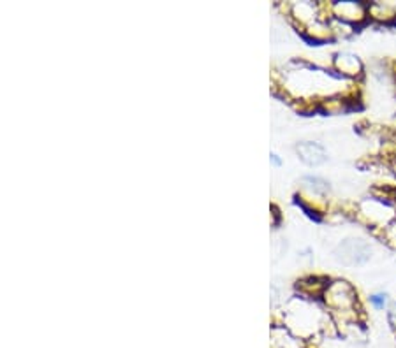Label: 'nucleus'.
Masks as SVG:
<instances>
[{
  "mask_svg": "<svg viewBox=\"0 0 396 348\" xmlns=\"http://www.w3.org/2000/svg\"><path fill=\"white\" fill-rule=\"evenodd\" d=\"M296 153L308 167H319L328 160L326 148L317 141H301L296 146Z\"/></svg>",
  "mask_w": 396,
  "mask_h": 348,
  "instance_id": "7ed1b4c3",
  "label": "nucleus"
},
{
  "mask_svg": "<svg viewBox=\"0 0 396 348\" xmlns=\"http://www.w3.org/2000/svg\"><path fill=\"white\" fill-rule=\"evenodd\" d=\"M333 13L343 23H358V21L365 20V16L368 14V7L360 2H338L333 4Z\"/></svg>",
  "mask_w": 396,
  "mask_h": 348,
  "instance_id": "20e7f679",
  "label": "nucleus"
},
{
  "mask_svg": "<svg viewBox=\"0 0 396 348\" xmlns=\"http://www.w3.org/2000/svg\"><path fill=\"white\" fill-rule=\"evenodd\" d=\"M305 185L308 186L310 190H312L316 196H324V194L330 192V183L326 181L324 178H321V176H305L303 178Z\"/></svg>",
  "mask_w": 396,
  "mask_h": 348,
  "instance_id": "423d86ee",
  "label": "nucleus"
},
{
  "mask_svg": "<svg viewBox=\"0 0 396 348\" xmlns=\"http://www.w3.org/2000/svg\"><path fill=\"white\" fill-rule=\"evenodd\" d=\"M387 322H390L391 327L396 331V301L391 302L390 308H387Z\"/></svg>",
  "mask_w": 396,
  "mask_h": 348,
  "instance_id": "1a4fd4ad",
  "label": "nucleus"
},
{
  "mask_svg": "<svg viewBox=\"0 0 396 348\" xmlns=\"http://www.w3.org/2000/svg\"><path fill=\"white\" fill-rule=\"evenodd\" d=\"M382 243H386L387 246L396 250V220L382 229Z\"/></svg>",
  "mask_w": 396,
  "mask_h": 348,
  "instance_id": "0eeeda50",
  "label": "nucleus"
},
{
  "mask_svg": "<svg viewBox=\"0 0 396 348\" xmlns=\"http://www.w3.org/2000/svg\"><path fill=\"white\" fill-rule=\"evenodd\" d=\"M333 253L335 259L340 264L347 265V268H354V265H363L370 260V257H372V246L365 239L347 238L336 245Z\"/></svg>",
  "mask_w": 396,
  "mask_h": 348,
  "instance_id": "f257e3e1",
  "label": "nucleus"
},
{
  "mask_svg": "<svg viewBox=\"0 0 396 348\" xmlns=\"http://www.w3.org/2000/svg\"><path fill=\"white\" fill-rule=\"evenodd\" d=\"M324 297H326V302L331 306V308L340 310L343 313H349L356 308L358 302V292L353 285H349L347 282H338L330 283L324 290Z\"/></svg>",
  "mask_w": 396,
  "mask_h": 348,
  "instance_id": "f03ea898",
  "label": "nucleus"
},
{
  "mask_svg": "<svg viewBox=\"0 0 396 348\" xmlns=\"http://www.w3.org/2000/svg\"><path fill=\"white\" fill-rule=\"evenodd\" d=\"M333 65L336 73L342 74L343 78H356L363 73V63L353 53H338L335 55Z\"/></svg>",
  "mask_w": 396,
  "mask_h": 348,
  "instance_id": "39448f33",
  "label": "nucleus"
},
{
  "mask_svg": "<svg viewBox=\"0 0 396 348\" xmlns=\"http://www.w3.org/2000/svg\"><path fill=\"white\" fill-rule=\"evenodd\" d=\"M370 302H372L377 310H384L387 306V294H384V292L372 294L370 295Z\"/></svg>",
  "mask_w": 396,
  "mask_h": 348,
  "instance_id": "6e6552de",
  "label": "nucleus"
}]
</instances>
